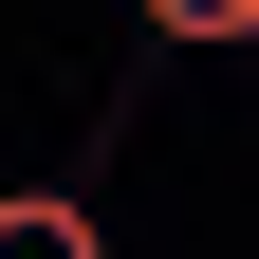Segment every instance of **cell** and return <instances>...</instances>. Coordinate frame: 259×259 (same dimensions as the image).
I'll return each mask as SVG.
<instances>
[{"label": "cell", "mask_w": 259, "mask_h": 259, "mask_svg": "<svg viewBox=\"0 0 259 259\" xmlns=\"http://www.w3.org/2000/svg\"><path fill=\"white\" fill-rule=\"evenodd\" d=\"M0 259H111L93 185H0Z\"/></svg>", "instance_id": "1"}, {"label": "cell", "mask_w": 259, "mask_h": 259, "mask_svg": "<svg viewBox=\"0 0 259 259\" xmlns=\"http://www.w3.org/2000/svg\"><path fill=\"white\" fill-rule=\"evenodd\" d=\"M148 37H185V56H259V0H148Z\"/></svg>", "instance_id": "2"}]
</instances>
